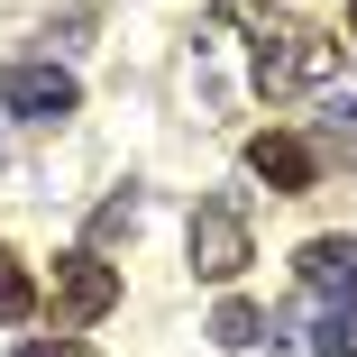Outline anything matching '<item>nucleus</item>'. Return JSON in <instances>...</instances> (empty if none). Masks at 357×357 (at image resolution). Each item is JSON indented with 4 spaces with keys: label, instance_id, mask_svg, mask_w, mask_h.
Returning <instances> with one entry per match:
<instances>
[{
    "label": "nucleus",
    "instance_id": "11",
    "mask_svg": "<svg viewBox=\"0 0 357 357\" xmlns=\"http://www.w3.org/2000/svg\"><path fill=\"white\" fill-rule=\"evenodd\" d=\"M137 211H147L137 192H110V202L92 211V248H110V238H128V229H137Z\"/></svg>",
    "mask_w": 357,
    "mask_h": 357
},
{
    "label": "nucleus",
    "instance_id": "3",
    "mask_svg": "<svg viewBox=\"0 0 357 357\" xmlns=\"http://www.w3.org/2000/svg\"><path fill=\"white\" fill-rule=\"evenodd\" d=\"M294 275H303V303H312L321 321L357 330V238H312V248L294 257Z\"/></svg>",
    "mask_w": 357,
    "mask_h": 357
},
{
    "label": "nucleus",
    "instance_id": "5",
    "mask_svg": "<svg viewBox=\"0 0 357 357\" xmlns=\"http://www.w3.org/2000/svg\"><path fill=\"white\" fill-rule=\"evenodd\" d=\"M248 266H257V238L238 220V202H202L192 211V275L202 284H238Z\"/></svg>",
    "mask_w": 357,
    "mask_h": 357
},
{
    "label": "nucleus",
    "instance_id": "4",
    "mask_svg": "<svg viewBox=\"0 0 357 357\" xmlns=\"http://www.w3.org/2000/svg\"><path fill=\"white\" fill-rule=\"evenodd\" d=\"M119 312V266L101 248H74V257H55V321L64 330H92Z\"/></svg>",
    "mask_w": 357,
    "mask_h": 357
},
{
    "label": "nucleus",
    "instance_id": "9",
    "mask_svg": "<svg viewBox=\"0 0 357 357\" xmlns=\"http://www.w3.org/2000/svg\"><path fill=\"white\" fill-rule=\"evenodd\" d=\"M28 312H37V275H28L19 248H0V330H19Z\"/></svg>",
    "mask_w": 357,
    "mask_h": 357
},
{
    "label": "nucleus",
    "instance_id": "12",
    "mask_svg": "<svg viewBox=\"0 0 357 357\" xmlns=\"http://www.w3.org/2000/svg\"><path fill=\"white\" fill-rule=\"evenodd\" d=\"M10 357H92V348H83V339H19Z\"/></svg>",
    "mask_w": 357,
    "mask_h": 357
},
{
    "label": "nucleus",
    "instance_id": "8",
    "mask_svg": "<svg viewBox=\"0 0 357 357\" xmlns=\"http://www.w3.org/2000/svg\"><path fill=\"white\" fill-rule=\"evenodd\" d=\"M312 156H330V165H357V101H330V110L312 119Z\"/></svg>",
    "mask_w": 357,
    "mask_h": 357
},
{
    "label": "nucleus",
    "instance_id": "1",
    "mask_svg": "<svg viewBox=\"0 0 357 357\" xmlns=\"http://www.w3.org/2000/svg\"><path fill=\"white\" fill-rule=\"evenodd\" d=\"M211 28L257 37V46H248V74H257L266 101H294V92H330V83H339V46H330L312 19H294V10H266V0H220V10H211Z\"/></svg>",
    "mask_w": 357,
    "mask_h": 357
},
{
    "label": "nucleus",
    "instance_id": "10",
    "mask_svg": "<svg viewBox=\"0 0 357 357\" xmlns=\"http://www.w3.org/2000/svg\"><path fill=\"white\" fill-rule=\"evenodd\" d=\"M211 339H220V348H266V312L257 303H220V312H211Z\"/></svg>",
    "mask_w": 357,
    "mask_h": 357
},
{
    "label": "nucleus",
    "instance_id": "7",
    "mask_svg": "<svg viewBox=\"0 0 357 357\" xmlns=\"http://www.w3.org/2000/svg\"><path fill=\"white\" fill-rule=\"evenodd\" d=\"M275 330V357H357L339 321H266Z\"/></svg>",
    "mask_w": 357,
    "mask_h": 357
},
{
    "label": "nucleus",
    "instance_id": "6",
    "mask_svg": "<svg viewBox=\"0 0 357 357\" xmlns=\"http://www.w3.org/2000/svg\"><path fill=\"white\" fill-rule=\"evenodd\" d=\"M248 174L275 183V192H312L321 183V156H312V137H294V128H257L248 137Z\"/></svg>",
    "mask_w": 357,
    "mask_h": 357
},
{
    "label": "nucleus",
    "instance_id": "2",
    "mask_svg": "<svg viewBox=\"0 0 357 357\" xmlns=\"http://www.w3.org/2000/svg\"><path fill=\"white\" fill-rule=\"evenodd\" d=\"M0 110L28 119V128H55V119L83 110V83L64 74L55 55H28V64H10V74H0Z\"/></svg>",
    "mask_w": 357,
    "mask_h": 357
},
{
    "label": "nucleus",
    "instance_id": "13",
    "mask_svg": "<svg viewBox=\"0 0 357 357\" xmlns=\"http://www.w3.org/2000/svg\"><path fill=\"white\" fill-rule=\"evenodd\" d=\"M348 28H357V10H348Z\"/></svg>",
    "mask_w": 357,
    "mask_h": 357
}]
</instances>
